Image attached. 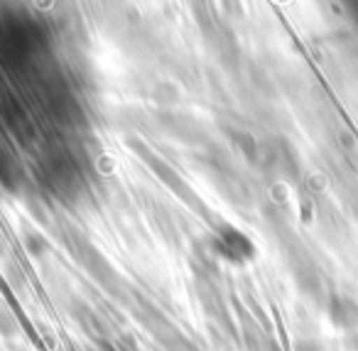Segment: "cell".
<instances>
[{
  "mask_svg": "<svg viewBox=\"0 0 358 351\" xmlns=\"http://www.w3.org/2000/svg\"><path fill=\"white\" fill-rule=\"evenodd\" d=\"M0 331H3V334H15L17 331V326H15V322H13V317L10 315H6V312L0 310Z\"/></svg>",
  "mask_w": 358,
  "mask_h": 351,
  "instance_id": "6da1fadb",
  "label": "cell"
}]
</instances>
